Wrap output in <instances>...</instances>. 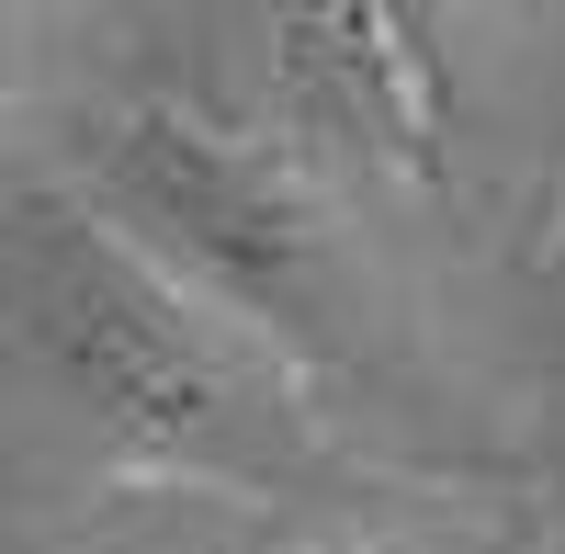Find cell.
Instances as JSON below:
<instances>
[{
	"instance_id": "obj_1",
	"label": "cell",
	"mask_w": 565,
	"mask_h": 554,
	"mask_svg": "<svg viewBox=\"0 0 565 554\" xmlns=\"http://www.w3.org/2000/svg\"><path fill=\"white\" fill-rule=\"evenodd\" d=\"M0 306L125 465L204 476V487H295L328 465V419L306 374L181 271H159L103 204L12 193L0 204Z\"/></svg>"
},
{
	"instance_id": "obj_2",
	"label": "cell",
	"mask_w": 565,
	"mask_h": 554,
	"mask_svg": "<svg viewBox=\"0 0 565 554\" xmlns=\"http://www.w3.org/2000/svg\"><path fill=\"white\" fill-rule=\"evenodd\" d=\"M90 181H103V215L159 271H181L238 329H260L295 374L362 362L373 271H362V238L340 226L328 170L306 159V136H271L204 103H136L114 114Z\"/></svg>"
},
{
	"instance_id": "obj_3",
	"label": "cell",
	"mask_w": 565,
	"mask_h": 554,
	"mask_svg": "<svg viewBox=\"0 0 565 554\" xmlns=\"http://www.w3.org/2000/svg\"><path fill=\"white\" fill-rule=\"evenodd\" d=\"M282 79H295V103L351 136L362 159H385L407 181L441 170V57L418 45L407 12L385 0H340V12H282Z\"/></svg>"
},
{
	"instance_id": "obj_4",
	"label": "cell",
	"mask_w": 565,
	"mask_h": 554,
	"mask_svg": "<svg viewBox=\"0 0 565 554\" xmlns=\"http://www.w3.org/2000/svg\"><path fill=\"white\" fill-rule=\"evenodd\" d=\"M12 79H23V23L0 12V103H12Z\"/></svg>"
},
{
	"instance_id": "obj_5",
	"label": "cell",
	"mask_w": 565,
	"mask_h": 554,
	"mask_svg": "<svg viewBox=\"0 0 565 554\" xmlns=\"http://www.w3.org/2000/svg\"><path fill=\"white\" fill-rule=\"evenodd\" d=\"M373 554H476V543H373Z\"/></svg>"
}]
</instances>
